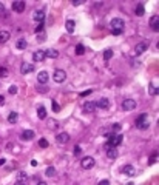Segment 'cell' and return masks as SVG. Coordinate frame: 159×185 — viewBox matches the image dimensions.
<instances>
[{"mask_svg": "<svg viewBox=\"0 0 159 185\" xmlns=\"http://www.w3.org/2000/svg\"><path fill=\"white\" fill-rule=\"evenodd\" d=\"M36 185H48V184H47V182H37Z\"/></svg>", "mask_w": 159, "mask_h": 185, "instance_id": "obj_50", "label": "cell"}, {"mask_svg": "<svg viewBox=\"0 0 159 185\" xmlns=\"http://www.w3.org/2000/svg\"><path fill=\"white\" fill-rule=\"evenodd\" d=\"M80 151H82L80 145H76V147H74V156H79V154H80Z\"/></svg>", "mask_w": 159, "mask_h": 185, "instance_id": "obj_37", "label": "cell"}, {"mask_svg": "<svg viewBox=\"0 0 159 185\" xmlns=\"http://www.w3.org/2000/svg\"><path fill=\"white\" fill-rule=\"evenodd\" d=\"M45 56L50 59H57L59 57V51L57 50H47L45 51Z\"/></svg>", "mask_w": 159, "mask_h": 185, "instance_id": "obj_22", "label": "cell"}, {"mask_svg": "<svg viewBox=\"0 0 159 185\" xmlns=\"http://www.w3.org/2000/svg\"><path fill=\"white\" fill-rule=\"evenodd\" d=\"M158 22H159V16H158V14H154V16L150 17V28L153 29V31H158V29H159Z\"/></svg>", "mask_w": 159, "mask_h": 185, "instance_id": "obj_10", "label": "cell"}, {"mask_svg": "<svg viewBox=\"0 0 159 185\" xmlns=\"http://www.w3.org/2000/svg\"><path fill=\"white\" fill-rule=\"evenodd\" d=\"M48 145H50V143H48V141H47V139H40V141H39V147H40V148H47V147Z\"/></svg>", "mask_w": 159, "mask_h": 185, "instance_id": "obj_32", "label": "cell"}, {"mask_svg": "<svg viewBox=\"0 0 159 185\" xmlns=\"http://www.w3.org/2000/svg\"><path fill=\"white\" fill-rule=\"evenodd\" d=\"M9 94H17V86L16 85H11L9 86Z\"/></svg>", "mask_w": 159, "mask_h": 185, "instance_id": "obj_38", "label": "cell"}, {"mask_svg": "<svg viewBox=\"0 0 159 185\" xmlns=\"http://www.w3.org/2000/svg\"><path fill=\"white\" fill-rule=\"evenodd\" d=\"M113 57V50H105L104 51V59L105 60H110Z\"/></svg>", "mask_w": 159, "mask_h": 185, "instance_id": "obj_30", "label": "cell"}, {"mask_svg": "<svg viewBox=\"0 0 159 185\" xmlns=\"http://www.w3.org/2000/svg\"><path fill=\"white\" fill-rule=\"evenodd\" d=\"M17 119H19V114L16 111H13V113H9V114H8V122L9 123H16Z\"/></svg>", "mask_w": 159, "mask_h": 185, "instance_id": "obj_24", "label": "cell"}, {"mask_svg": "<svg viewBox=\"0 0 159 185\" xmlns=\"http://www.w3.org/2000/svg\"><path fill=\"white\" fill-rule=\"evenodd\" d=\"M45 174H47L48 177H54L56 176V168L54 167H48L47 171H45Z\"/></svg>", "mask_w": 159, "mask_h": 185, "instance_id": "obj_27", "label": "cell"}, {"mask_svg": "<svg viewBox=\"0 0 159 185\" xmlns=\"http://www.w3.org/2000/svg\"><path fill=\"white\" fill-rule=\"evenodd\" d=\"M94 164H96V160H94L91 156H86V157H84V159L80 160V167L84 168V170H90V168H93V167H94Z\"/></svg>", "mask_w": 159, "mask_h": 185, "instance_id": "obj_3", "label": "cell"}, {"mask_svg": "<svg viewBox=\"0 0 159 185\" xmlns=\"http://www.w3.org/2000/svg\"><path fill=\"white\" fill-rule=\"evenodd\" d=\"M33 59H34V62H43V60L47 59V56H45V51H43V50H37V51H34Z\"/></svg>", "mask_w": 159, "mask_h": 185, "instance_id": "obj_8", "label": "cell"}, {"mask_svg": "<svg viewBox=\"0 0 159 185\" xmlns=\"http://www.w3.org/2000/svg\"><path fill=\"white\" fill-rule=\"evenodd\" d=\"M127 185H134V184H133V182H130V184H127Z\"/></svg>", "mask_w": 159, "mask_h": 185, "instance_id": "obj_51", "label": "cell"}, {"mask_svg": "<svg viewBox=\"0 0 159 185\" xmlns=\"http://www.w3.org/2000/svg\"><path fill=\"white\" fill-rule=\"evenodd\" d=\"M99 185H110V180H107V179H105V180H100Z\"/></svg>", "mask_w": 159, "mask_h": 185, "instance_id": "obj_46", "label": "cell"}, {"mask_svg": "<svg viewBox=\"0 0 159 185\" xmlns=\"http://www.w3.org/2000/svg\"><path fill=\"white\" fill-rule=\"evenodd\" d=\"M11 39V32L9 31H0V43H6L8 40Z\"/></svg>", "mask_w": 159, "mask_h": 185, "instance_id": "obj_18", "label": "cell"}, {"mask_svg": "<svg viewBox=\"0 0 159 185\" xmlns=\"http://www.w3.org/2000/svg\"><path fill=\"white\" fill-rule=\"evenodd\" d=\"M16 185H26V180H20V179H17Z\"/></svg>", "mask_w": 159, "mask_h": 185, "instance_id": "obj_44", "label": "cell"}, {"mask_svg": "<svg viewBox=\"0 0 159 185\" xmlns=\"http://www.w3.org/2000/svg\"><path fill=\"white\" fill-rule=\"evenodd\" d=\"M16 46H17V50H25V48L28 46V43H26L25 39H19L17 43H16Z\"/></svg>", "mask_w": 159, "mask_h": 185, "instance_id": "obj_25", "label": "cell"}, {"mask_svg": "<svg viewBox=\"0 0 159 185\" xmlns=\"http://www.w3.org/2000/svg\"><path fill=\"white\" fill-rule=\"evenodd\" d=\"M19 179L20 180H28V174L25 171H19Z\"/></svg>", "mask_w": 159, "mask_h": 185, "instance_id": "obj_34", "label": "cell"}, {"mask_svg": "<svg viewBox=\"0 0 159 185\" xmlns=\"http://www.w3.org/2000/svg\"><path fill=\"white\" fill-rule=\"evenodd\" d=\"M34 131L33 130H25L23 133H22V139H23V141H33L34 139Z\"/></svg>", "mask_w": 159, "mask_h": 185, "instance_id": "obj_17", "label": "cell"}, {"mask_svg": "<svg viewBox=\"0 0 159 185\" xmlns=\"http://www.w3.org/2000/svg\"><path fill=\"white\" fill-rule=\"evenodd\" d=\"M108 107H110V100L105 99V97L99 99V100H97V103H96V108H100V109H107Z\"/></svg>", "mask_w": 159, "mask_h": 185, "instance_id": "obj_12", "label": "cell"}, {"mask_svg": "<svg viewBox=\"0 0 159 185\" xmlns=\"http://www.w3.org/2000/svg\"><path fill=\"white\" fill-rule=\"evenodd\" d=\"M39 40H45V34H39V37H37Z\"/></svg>", "mask_w": 159, "mask_h": 185, "instance_id": "obj_47", "label": "cell"}, {"mask_svg": "<svg viewBox=\"0 0 159 185\" xmlns=\"http://www.w3.org/2000/svg\"><path fill=\"white\" fill-rule=\"evenodd\" d=\"M107 139H108V142H107L108 147H114V148H117V147L122 143V136L120 134H108Z\"/></svg>", "mask_w": 159, "mask_h": 185, "instance_id": "obj_1", "label": "cell"}, {"mask_svg": "<svg viewBox=\"0 0 159 185\" xmlns=\"http://www.w3.org/2000/svg\"><path fill=\"white\" fill-rule=\"evenodd\" d=\"M156 160H158V153H154L153 156L150 157V160H148V164L150 165H153V164H156Z\"/></svg>", "mask_w": 159, "mask_h": 185, "instance_id": "obj_35", "label": "cell"}, {"mask_svg": "<svg viewBox=\"0 0 159 185\" xmlns=\"http://www.w3.org/2000/svg\"><path fill=\"white\" fill-rule=\"evenodd\" d=\"M25 9V3L23 2H14L13 3V11L14 13H23Z\"/></svg>", "mask_w": 159, "mask_h": 185, "instance_id": "obj_16", "label": "cell"}, {"mask_svg": "<svg viewBox=\"0 0 159 185\" xmlns=\"http://www.w3.org/2000/svg\"><path fill=\"white\" fill-rule=\"evenodd\" d=\"M5 14V6H3V3L0 2V16H3Z\"/></svg>", "mask_w": 159, "mask_h": 185, "instance_id": "obj_41", "label": "cell"}, {"mask_svg": "<svg viewBox=\"0 0 159 185\" xmlns=\"http://www.w3.org/2000/svg\"><path fill=\"white\" fill-rule=\"evenodd\" d=\"M84 3V0H76V2H73V5L74 6H79V5H82Z\"/></svg>", "mask_w": 159, "mask_h": 185, "instance_id": "obj_43", "label": "cell"}, {"mask_svg": "<svg viewBox=\"0 0 159 185\" xmlns=\"http://www.w3.org/2000/svg\"><path fill=\"white\" fill-rule=\"evenodd\" d=\"M122 173H124V174H127V176H133V174H136L133 165H125V167L122 168Z\"/></svg>", "mask_w": 159, "mask_h": 185, "instance_id": "obj_20", "label": "cell"}, {"mask_svg": "<svg viewBox=\"0 0 159 185\" xmlns=\"http://www.w3.org/2000/svg\"><path fill=\"white\" fill-rule=\"evenodd\" d=\"M96 111V103L91 100H88V102H85L84 103V113H94Z\"/></svg>", "mask_w": 159, "mask_h": 185, "instance_id": "obj_9", "label": "cell"}, {"mask_svg": "<svg viewBox=\"0 0 159 185\" xmlns=\"http://www.w3.org/2000/svg\"><path fill=\"white\" fill-rule=\"evenodd\" d=\"M37 117H39L40 120L47 119V108H45V107H39V108H37Z\"/></svg>", "mask_w": 159, "mask_h": 185, "instance_id": "obj_21", "label": "cell"}, {"mask_svg": "<svg viewBox=\"0 0 159 185\" xmlns=\"http://www.w3.org/2000/svg\"><path fill=\"white\" fill-rule=\"evenodd\" d=\"M42 29H43V22H42V23H39V25H37V26H36V29H34V31H36L37 34H39L40 31H42Z\"/></svg>", "mask_w": 159, "mask_h": 185, "instance_id": "obj_39", "label": "cell"}, {"mask_svg": "<svg viewBox=\"0 0 159 185\" xmlns=\"http://www.w3.org/2000/svg\"><path fill=\"white\" fill-rule=\"evenodd\" d=\"M65 28H67V31H68V32H73V31H74V28H76V22H74V20H67Z\"/></svg>", "mask_w": 159, "mask_h": 185, "instance_id": "obj_23", "label": "cell"}, {"mask_svg": "<svg viewBox=\"0 0 159 185\" xmlns=\"http://www.w3.org/2000/svg\"><path fill=\"white\" fill-rule=\"evenodd\" d=\"M3 105H5V97L0 94V107H3Z\"/></svg>", "mask_w": 159, "mask_h": 185, "instance_id": "obj_45", "label": "cell"}, {"mask_svg": "<svg viewBox=\"0 0 159 185\" xmlns=\"http://www.w3.org/2000/svg\"><path fill=\"white\" fill-rule=\"evenodd\" d=\"M84 52H85V46H84V45H80V43H79L77 46H76V54H77V56H82Z\"/></svg>", "mask_w": 159, "mask_h": 185, "instance_id": "obj_28", "label": "cell"}, {"mask_svg": "<svg viewBox=\"0 0 159 185\" xmlns=\"http://www.w3.org/2000/svg\"><path fill=\"white\" fill-rule=\"evenodd\" d=\"M31 165L33 167H37V160H31Z\"/></svg>", "mask_w": 159, "mask_h": 185, "instance_id": "obj_48", "label": "cell"}, {"mask_svg": "<svg viewBox=\"0 0 159 185\" xmlns=\"http://www.w3.org/2000/svg\"><path fill=\"white\" fill-rule=\"evenodd\" d=\"M110 26H111V29H120V31H124V26H125V22L122 20V19H113L111 22H110Z\"/></svg>", "mask_w": 159, "mask_h": 185, "instance_id": "obj_5", "label": "cell"}, {"mask_svg": "<svg viewBox=\"0 0 159 185\" xmlns=\"http://www.w3.org/2000/svg\"><path fill=\"white\" fill-rule=\"evenodd\" d=\"M150 127V122L147 120V114H141L136 119V128L138 130H147Z\"/></svg>", "mask_w": 159, "mask_h": 185, "instance_id": "obj_2", "label": "cell"}, {"mask_svg": "<svg viewBox=\"0 0 159 185\" xmlns=\"http://www.w3.org/2000/svg\"><path fill=\"white\" fill-rule=\"evenodd\" d=\"M145 50H147V42H141V43H138L134 46V52L136 54H142V52H145Z\"/></svg>", "mask_w": 159, "mask_h": 185, "instance_id": "obj_15", "label": "cell"}, {"mask_svg": "<svg viewBox=\"0 0 159 185\" xmlns=\"http://www.w3.org/2000/svg\"><path fill=\"white\" fill-rule=\"evenodd\" d=\"M144 14H145V9H144V6H142V3H139L138 6H136V16H139V17H142Z\"/></svg>", "mask_w": 159, "mask_h": 185, "instance_id": "obj_26", "label": "cell"}, {"mask_svg": "<svg viewBox=\"0 0 159 185\" xmlns=\"http://www.w3.org/2000/svg\"><path fill=\"white\" fill-rule=\"evenodd\" d=\"M117 148H114V147H108L107 148V157L108 159H116L117 157Z\"/></svg>", "mask_w": 159, "mask_h": 185, "instance_id": "obj_14", "label": "cell"}, {"mask_svg": "<svg viewBox=\"0 0 159 185\" xmlns=\"http://www.w3.org/2000/svg\"><path fill=\"white\" fill-rule=\"evenodd\" d=\"M120 130H122V125H120V123H114V125H113V131H114L116 134H119Z\"/></svg>", "mask_w": 159, "mask_h": 185, "instance_id": "obj_33", "label": "cell"}, {"mask_svg": "<svg viewBox=\"0 0 159 185\" xmlns=\"http://www.w3.org/2000/svg\"><path fill=\"white\" fill-rule=\"evenodd\" d=\"M56 141H57L59 143H67L68 141H70V136H68V133H60L56 136Z\"/></svg>", "mask_w": 159, "mask_h": 185, "instance_id": "obj_19", "label": "cell"}, {"mask_svg": "<svg viewBox=\"0 0 159 185\" xmlns=\"http://www.w3.org/2000/svg\"><path fill=\"white\" fill-rule=\"evenodd\" d=\"M48 79H50V76H48L47 71H40V73L37 74V80H39V84H47Z\"/></svg>", "mask_w": 159, "mask_h": 185, "instance_id": "obj_13", "label": "cell"}, {"mask_svg": "<svg viewBox=\"0 0 159 185\" xmlns=\"http://www.w3.org/2000/svg\"><path fill=\"white\" fill-rule=\"evenodd\" d=\"M5 162H6L5 159H0V167H2V165H5Z\"/></svg>", "mask_w": 159, "mask_h": 185, "instance_id": "obj_49", "label": "cell"}, {"mask_svg": "<svg viewBox=\"0 0 159 185\" xmlns=\"http://www.w3.org/2000/svg\"><path fill=\"white\" fill-rule=\"evenodd\" d=\"M134 108H136V102L133 99H124V102H122L124 111H133Z\"/></svg>", "mask_w": 159, "mask_h": 185, "instance_id": "obj_6", "label": "cell"}, {"mask_svg": "<svg viewBox=\"0 0 159 185\" xmlns=\"http://www.w3.org/2000/svg\"><path fill=\"white\" fill-rule=\"evenodd\" d=\"M148 94L150 96H158V88L154 85H150L148 86Z\"/></svg>", "mask_w": 159, "mask_h": 185, "instance_id": "obj_29", "label": "cell"}, {"mask_svg": "<svg viewBox=\"0 0 159 185\" xmlns=\"http://www.w3.org/2000/svg\"><path fill=\"white\" fill-rule=\"evenodd\" d=\"M53 111H54V113H59V111H60V105L56 103V102H53Z\"/></svg>", "mask_w": 159, "mask_h": 185, "instance_id": "obj_36", "label": "cell"}, {"mask_svg": "<svg viewBox=\"0 0 159 185\" xmlns=\"http://www.w3.org/2000/svg\"><path fill=\"white\" fill-rule=\"evenodd\" d=\"M33 71H34V65H33V63L23 62L20 65V73L22 74H29V73H33Z\"/></svg>", "mask_w": 159, "mask_h": 185, "instance_id": "obj_7", "label": "cell"}, {"mask_svg": "<svg viewBox=\"0 0 159 185\" xmlns=\"http://www.w3.org/2000/svg\"><path fill=\"white\" fill-rule=\"evenodd\" d=\"M33 19L36 22H39V23H42L43 22V19H45V13L42 9H37V11H34V14H33Z\"/></svg>", "mask_w": 159, "mask_h": 185, "instance_id": "obj_11", "label": "cell"}, {"mask_svg": "<svg viewBox=\"0 0 159 185\" xmlns=\"http://www.w3.org/2000/svg\"><path fill=\"white\" fill-rule=\"evenodd\" d=\"M88 94H91V90H86V91H84L80 94V97H85V96H88Z\"/></svg>", "mask_w": 159, "mask_h": 185, "instance_id": "obj_42", "label": "cell"}, {"mask_svg": "<svg viewBox=\"0 0 159 185\" xmlns=\"http://www.w3.org/2000/svg\"><path fill=\"white\" fill-rule=\"evenodd\" d=\"M111 34H113V36H120L122 31H120V29H111Z\"/></svg>", "mask_w": 159, "mask_h": 185, "instance_id": "obj_40", "label": "cell"}, {"mask_svg": "<svg viewBox=\"0 0 159 185\" xmlns=\"http://www.w3.org/2000/svg\"><path fill=\"white\" fill-rule=\"evenodd\" d=\"M0 77H8V70L5 66H0Z\"/></svg>", "mask_w": 159, "mask_h": 185, "instance_id": "obj_31", "label": "cell"}, {"mask_svg": "<svg viewBox=\"0 0 159 185\" xmlns=\"http://www.w3.org/2000/svg\"><path fill=\"white\" fill-rule=\"evenodd\" d=\"M53 79H54V82H57V84H62L67 79V73L63 70H56L54 74H53Z\"/></svg>", "mask_w": 159, "mask_h": 185, "instance_id": "obj_4", "label": "cell"}]
</instances>
